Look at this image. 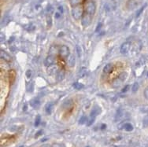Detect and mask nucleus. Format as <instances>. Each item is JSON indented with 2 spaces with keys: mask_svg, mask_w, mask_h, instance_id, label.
<instances>
[{
  "mask_svg": "<svg viewBox=\"0 0 148 147\" xmlns=\"http://www.w3.org/2000/svg\"><path fill=\"white\" fill-rule=\"evenodd\" d=\"M26 109H27V106L25 105V106H24V108H23V110H24V111H26Z\"/></svg>",
  "mask_w": 148,
  "mask_h": 147,
  "instance_id": "a19ab883",
  "label": "nucleus"
},
{
  "mask_svg": "<svg viewBox=\"0 0 148 147\" xmlns=\"http://www.w3.org/2000/svg\"><path fill=\"white\" fill-rule=\"evenodd\" d=\"M52 108H53V103H47L46 105L45 106V110H46V113L47 114H51V111H52Z\"/></svg>",
  "mask_w": 148,
  "mask_h": 147,
  "instance_id": "a211bd4d",
  "label": "nucleus"
},
{
  "mask_svg": "<svg viewBox=\"0 0 148 147\" xmlns=\"http://www.w3.org/2000/svg\"><path fill=\"white\" fill-rule=\"evenodd\" d=\"M147 76H148V74H147Z\"/></svg>",
  "mask_w": 148,
  "mask_h": 147,
  "instance_id": "a18cd8bd",
  "label": "nucleus"
},
{
  "mask_svg": "<svg viewBox=\"0 0 148 147\" xmlns=\"http://www.w3.org/2000/svg\"><path fill=\"white\" fill-rule=\"evenodd\" d=\"M143 95H144V97H145V98L148 100V87H147L145 88V90H144Z\"/></svg>",
  "mask_w": 148,
  "mask_h": 147,
  "instance_id": "c756f323",
  "label": "nucleus"
},
{
  "mask_svg": "<svg viewBox=\"0 0 148 147\" xmlns=\"http://www.w3.org/2000/svg\"><path fill=\"white\" fill-rule=\"evenodd\" d=\"M128 73H127L126 72H121V74L119 75V76H118V78L121 79V80H122L123 82L125 81V80L128 78Z\"/></svg>",
  "mask_w": 148,
  "mask_h": 147,
  "instance_id": "412c9836",
  "label": "nucleus"
},
{
  "mask_svg": "<svg viewBox=\"0 0 148 147\" xmlns=\"http://www.w3.org/2000/svg\"><path fill=\"white\" fill-rule=\"evenodd\" d=\"M73 106V102L71 99H68L64 101V103L62 104V107L63 108H65V109H69V108H71Z\"/></svg>",
  "mask_w": 148,
  "mask_h": 147,
  "instance_id": "ddd939ff",
  "label": "nucleus"
},
{
  "mask_svg": "<svg viewBox=\"0 0 148 147\" xmlns=\"http://www.w3.org/2000/svg\"><path fill=\"white\" fill-rule=\"evenodd\" d=\"M136 6V2L135 0H128V2H127V8L131 10V9H133Z\"/></svg>",
  "mask_w": 148,
  "mask_h": 147,
  "instance_id": "6ab92c4d",
  "label": "nucleus"
},
{
  "mask_svg": "<svg viewBox=\"0 0 148 147\" xmlns=\"http://www.w3.org/2000/svg\"><path fill=\"white\" fill-rule=\"evenodd\" d=\"M91 21H92V16L86 13V14H84L83 16L81 19V24L84 28H87L90 25Z\"/></svg>",
  "mask_w": 148,
  "mask_h": 147,
  "instance_id": "20e7f679",
  "label": "nucleus"
},
{
  "mask_svg": "<svg viewBox=\"0 0 148 147\" xmlns=\"http://www.w3.org/2000/svg\"><path fill=\"white\" fill-rule=\"evenodd\" d=\"M87 70L86 68H82L81 69H80V71L79 72V76L80 77H84V76H85L87 75Z\"/></svg>",
  "mask_w": 148,
  "mask_h": 147,
  "instance_id": "5701e85b",
  "label": "nucleus"
},
{
  "mask_svg": "<svg viewBox=\"0 0 148 147\" xmlns=\"http://www.w3.org/2000/svg\"><path fill=\"white\" fill-rule=\"evenodd\" d=\"M59 55L60 57L62 58H68L69 54H70V50H69V48L64 45V46H62L61 47L59 48Z\"/></svg>",
  "mask_w": 148,
  "mask_h": 147,
  "instance_id": "7ed1b4c3",
  "label": "nucleus"
},
{
  "mask_svg": "<svg viewBox=\"0 0 148 147\" xmlns=\"http://www.w3.org/2000/svg\"><path fill=\"white\" fill-rule=\"evenodd\" d=\"M21 147H24V146H21Z\"/></svg>",
  "mask_w": 148,
  "mask_h": 147,
  "instance_id": "37998d69",
  "label": "nucleus"
},
{
  "mask_svg": "<svg viewBox=\"0 0 148 147\" xmlns=\"http://www.w3.org/2000/svg\"><path fill=\"white\" fill-rule=\"evenodd\" d=\"M67 64L69 67H74V65L76 64V58L73 54H70L69 57L67 58Z\"/></svg>",
  "mask_w": 148,
  "mask_h": 147,
  "instance_id": "1a4fd4ad",
  "label": "nucleus"
},
{
  "mask_svg": "<svg viewBox=\"0 0 148 147\" xmlns=\"http://www.w3.org/2000/svg\"><path fill=\"white\" fill-rule=\"evenodd\" d=\"M146 7V6H143V7L142 8H141L139 10V11L138 12H137V13H136V17H139V15L141 14V13H142L143 12V10H144V8H145Z\"/></svg>",
  "mask_w": 148,
  "mask_h": 147,
  "instance_id": "7c9ffc66",
  "label": "nucleus"
},
{
  "mask_svg": "<svg viewBox=\"0 0 148 147\" xmlns=\"http://www.w3.org/2000/svg\"><path fill=\"white\" fill-rule=\"evenodd\" d=\"M40 147H51V146L50 145H48V144H44L43 146H41Z\"/></svg>",
  "mask_w": 148,
  "mask_h": 147,
  "instance_id": "4c0bfd02",
  "label": "nucleus"
},
{
  "mask_svg": "<svg viewBox=\"0 0 148 147\" xmlns=\"http://www.w3.org/2000/svg\"><path fill=\"white\" fill-rule=\"evenodd\" d=\"M57 53H59V50L56 46L51 47L50 50H49V55H55Z\"/></svg>",
  "mask_w": 148,
  "mask_h": 147,
  "instance_id": "dca6fc26",
  "label": "nucleus"
},
{
  "mask_svg": "<svg viewBox=\"0 0 148 147\" xmlns=\"http://www.w3.org/2000/svg\"><path fill=\"white\" fill-rule=\"evenodd\" d=\"M73 87L76 90H81L82 88H84V85L82 84V83H78V82L74 83L73 84Z\"/></svg>",
  "mask_w": 148,
  "mask_h": 147,
  "instance_id": "4be33fe9",
  "label": "nucleus"
},
{
  "mask_svg": "<svg viewBox=\"0 0 148 147\" xmlns=\"http://www.w3.org/2000/svg\"><path fill=\"white\" fill-rule=\"evenodd\" d=\"M51 147H65V146L62 144H59V143H55V144L52 145Z\"/></svg>",
  "mask_w": 148,
  "mask_h": 147,
  "instance_id": "473e14b6",
  "label": "nucleus"
},
{
  "mask_svg": "<svg viewBox=\"0 0 148 147\" xmlns=\"http://www.w3.org/2000/svg\"><path fill=\"white\" fill-rule=\"evenodd\" d=\"M59 71L58 69V66L57 65H53L47 67V72L49 76H53V75H55L56 73H58Z\"/></svg>",
  "mask_w": 148,
  "mask_h": 147,
  "instance_id": "423d86ee",
  "label": "nucleus"
},
{
  "mask_svg": "<svg viewBox=\"0 0 148 147\" xmlns=\"http://www.w3.org/2000/svg\"><path fill=\"white\" fill-rule=\"evenodd\" d=\"M55 17H56V18H59V17H60V13H55Z\"/></svg>",
  "mask_w": 148,
  "mask_h": 147,
  "instance_id": "e433bc0d",
  "label": "nucleus"
},
{
  "mask_svg": "<svg viewBox=\"0 0 148 147\" xmlns=\"http://www.w3.org/2000/svg\"><path fill=\"white\" fill-rule=\"evenodd\" d=\"M58 10H59L62 13H63V8L62 7V6H59V7H58Z\"/></svg>",
  "mask_w": 148,
  "mask_h": 147,
  "instance_id": "ea45409f",
  "label": "nucleus"
},
{
  "mask_svg": "<svg viewBox=\"0 0 148 147\" xmlns=\"http://www.w3.org/2000/svg\"><path fill=\"white\" fill-rule=\"evenodd\" d=\"M40 120H41V117H40V115H38L36 118V120H35V126H36V127H38V126L40 125Z\"/></svg>",
  "mask_w": 148,
  "mask_h": 147,
  "instance_id": "a878e982",
  "label": "nucleus"
},
{
  "mask_svg": "<svg viewBox=\"0 0 148 147\" xmlns=\"http://www.w3.org/2000/svg\"><path fill=\"white\" fill-rule=\"evenodd\" d=\"M94 121H95V118H91L90 120L87 122V126H91V124L94 123Z\"/></svg>",
  "mask_w": 148,
  "mask_h": 147,
  "instance_id": "72a5a7b5",
  "label": "nucleus"
},
{
  "mask_svg": "<svg viewBox=\"0 0 148 147\" xmlns=\"http://www.w3.org/2000/svg\"><path fill=\"white\" fill-rule=\"evenodd\" d=\"M0 57H1V59L2 61H12L11 56H10L7 52H6L2 50H0Z\"/></svg>",
  "mask_w": 148,
  "mask_h": 147,
  "instance_id": "6e6552de",
  "label": "nucleus"
},
{
  "mask_svg": "<svg viewBox=\"0 0 148 147\" xmlns=\"http://www.w3.org/2000/svg\"><path fill=\"white\" fill-rule=\"evenodd\" d=\"M65 77V71L64 69H60L57 73V81L62 82Z\"/></svg>",
  "mask_w": 148,
  "mask_h": 147,
  "instance_id": "9d476101",
  "label": "nucleus"
},
{
  "mask_svg": "<svg viewBox=\"0 0 148 147\" xmlns=\"http://www.w3.org/2000/svg\"><path fill=\"white\" fill-rule=\"evenodd\" d=\"M143 124L144 127H148V116L145 117L143 120Z\"/></svg>",
  "mask_w": 148,
  "mask_h": 147,
  "instance_id": "bb28decb",
  "label": "nucleus"
},
{
  "mask_svg": "<svg viewBox=\"0 0 148 147\" xmlns=\"http://www.w3.org/2000/svg\"><path fill=\"white\" fill-rule=\"evenodd\" d=\"M1 42H3V35L1 34Z\"/></svg>",
  "mask_w": 148,
  "mask_h": 147,
  "instance_id": "79ce46f5",
  "label": "nucleus"
},
{
  "mask_svg": "<svg viewBox=\"0 0 148 147\" xmlns=\"http://www.w3.org/2000/svg\"><path fill=\"white\" fill-rule=\"evenodd\" d=\"M139 88V83H134V84L132 85V92H134V93L137 92V91H138Z\"/></svg>",
  "mask_w": 148,
  "mask_h": 147,
  "instance_id": "b1692460",
  "label": "nucleus"
},
{
  "mask_svg": "<svg viewBox=\"0 0 148 147\" xmlns=\"http://www.w3.org/2000/svg\"><path fill=\"white\" fill-rule=\"evenodd\" d=\"M130 46H131V43L129 42H125V43H123L121 47H120V52H121V54H126L129 50Z\"/></svg>",
  "mask_w": 148,
  "mask_h": 147,
  "instance_id": "0eeeda50",
  "label": "nucleus"
},
{
  "mask_svg": "<svg viewBox=\"0 0 148 147\" xmlns=\"http://www.w3.org/2000/svg\"><path fill=\"white\" fill-rule=\"evenodd\" d=\"M32 76V71L31 69H29L26 71V76L28 78H31V76Z\"/></svg>",
  "mask_w": 148,
  "mask_h": 147,
  "instance_id": "c85d7f7f",
  "label": "nucleus"
},
{
  "mask_svg": "<svg viewBox=\"0 0 148 147\" xmlns=\"http://www.w3.org/2000/svg\"><path fill=\"white\" fill-rule=\"evenodd\" d=\"M102 23H98V26H97V28H96V29H95V32H98V31H99L100 29H101V28H102Z\"/></svg>",
  "mask_w": 148,
  "mask_h": 147,
  "instance_id": "f704fd0d",
  "label": "nucleus"
},
{
  "mask_svg": "<svg viewBox=\"0 0 148 147\" xmlns=\"http://www.w3.org/2000/svg\"><path fill=\"white\" fill-rule=\"evenodd\" d=\"M87 147H89V146H87Z\"/></svg>",
  "mask_w": 148,
  "mask_h": 147,
  "instance_id": "c03bdc74",
  "label": "nucleus"
},
{
  "mask_svg": "<svg viewBox=\"0 0 148 147\" xmlns=\"http://www.w3.org/2000/svg\"><path fill=\"white\" fill-rule=\"evenodd\" d=\"M76 50H77V53H78V55H79V56L81 55V48L77 46V47H76Z\"/></svg>",
  "mask_w": 148,
  "mask_h": 147,
  "instance_id": "c9c22d12",
  "label": "nucleus"
},
{
  "mask_svg": "<svg viewBox=\"0 0 148 147\" xmlns=\"http://www.w3.org/2000/svg\"><path fill=\"white\" fill-rule=\"evenodd\" d=\"M87 121V117L86 116H83L80 119L79 124H86Z\"/></svg>",
  "mask_w": 148,
  "mask_h": 147,
  "instance_id": "393cba45",
  "label": "nucleus"
},
{
  "mask_svg": "<svg viewBox=\"0 0 148 147\" xmlns=\"http://www.w3.org/2000/svg\"><path fill=\"white\" fill-rule=\"evenodd\" d=\"M101 113V108L98 107V106H95L93 108L92 111L91 112V114H90V117L91 118H95V117H97L98 114Z\"/></svg>",
  "mask_w": 148,
  "mask_h": 147,
  "instance_id": "f8f14e48",
  "label": "nucleus"
},
{
  "mask_svg": "<svg viewBox=\"0 0 148 147\" xmlns=\"http://www.w3.org/2000/svg\"><path fill=\"white\" fill-rule=\"evenodd\" d=\"M85 11L86 13L91 16H93L96 11V5L95 2L93 1H88L85 4Z\"/></svg>",
  "mask_w": 148,
  "mask_h": 147,
  "instance_id": "f03ea898",
  "label": "nucleus"
},
{
  "mask_svg": "<svg viewBox=\"0 0 148 147\" xmlns=\"http://www.w3.org/2000/svg\"><path fill=\"white\" fill-rule=\"evenodd\" d=\"M113 69H114V65L111 63H109V64H106L103 68V72L106 73V74H109L112 72Z\"/></svg>",
  "mask_w": 148,
  "mask_h": 147,
  "instance_id": "4468645a",
  "label": "nucleus"
},
{
  "mask_svg": "<svg viewBox=\"0 0 148 147\" xmlns=\"http://www.w3.org/2000/svg\"><path fill=\"white\" fill-rule=\"evenodd\" d=\"M84 2V0H69V3L73 7L80 6Z\"/></svg>",
  "mask_w": 148,
  "mask_h": 147,
  "instance_id": "f3484780",
  "label": "nucleus"
},
{
  "mask_svg": "<svg viewBox=\"0 0 148 147\" xmlns=\"http://www.w3.org/2000/svg\"><path fill=\"white\" fill-rule=\"evenodd\" d=\"M72 17L74 19L76 20H79L80 19H82V17L84 16V9L82 6H75L72 9Z\"/></svg>",
  "mask_w": 148,
  "mask_h": 147,
  "instance_id": "f257e3e1",
  "label": "nucleus"
},
{
  "mask_svg": "<svg viewBox=\"0 0 148 147\" xmlns=\"http://www.w3.org/2000/svg\"><path fill=\"white\" fill-rule=\"evenodd\" d=\"M122 83H123L122 80H121L119 78H117V79H115L114 81H113L112 87H114V88H117V87H119L122 84Z\"/></svg>",
  "mask_w": 148,
  "mask_h": 147,
  "instance_id": "2eb2a0df",
  "label": "nucleus"
},
{
  "mask_svg": "<svg viewBox=\"0 0 148 147\" xmlns=\"http://www.w3.org/2000/svg\"><path fill=\"white\" fill-rule=\"evenodd\" d=\"M106 124H103V125H102V127H101V129H103H103L106 128Z\"/></svg>",
  "mask_w": 148,
  "mask_h": 147,
  "instance_id": "58836bf2",
  "label": "nucleus"
},
{
  "mask_svg": "<svg viewBox=\"0 0 148 147\" xmlns=\"http://www.w3.org/2000/svg\"><path fill=\"white\" fill-rule=\"evenodd\" d=\"M124 129L126 131H132L133 130V126L130 123H126L124 125Z\"/></svg>",
  "mask_w": 148,
  "mask_h": 147,
  "instance_id": "aec40b11",
  "label": "nucleus"
},
{
  "mask_svg": "<svg viewBox=\"0 0 148 147\" xmlns=\"http://www.w3.org/2000/svg\"><path fill=\"white\" fill-rule=\"evenodd\" d=\"M51 16H47V27H51Z\"/></svg>",
  "mask_w": 148,
  "mask_h": 147,
  "instance_id": "cd10ccee",
  "label": "nucleus"
},
{
  "mask_svg": "<svg viewBox=\"0 0 148 147\" xmlns=\"http://www.w3.org/2000/svg\"><path fill=\"white\" fill-rule=\"evenodd\" d=\"M30 105L32 107H33L34 108H38L40 106V101L37 98H34L30 101Z\"/></svg>",
  "mask_w": 148,
  "mask_h": 147,
  "instance_id": "9b49d317",
  "label": "nucleus"
},
{
  "mask_svg": "<svg viewBox=\"0 0 148 147\" xmlns=\"http://www.w3.org/2000/svg\"><path fill=\"white\" fill-rule=\"evenodd\" d=\"M56 62V58L55 56L54 55H48L47 58L45 59V61H44V65L45 66L47 67H49V66L54 65Z\"/></svg>",
  "mask_w": 148,
  "mask_h": 147,
  "instance_id": "39448f33",
  "label": "nucleus"
},
{
  "mask_svg": "<svg viewBox=\"0 0 148 147\" xmlns=\"http://www.w3.org/2000/svg\"><path fill=\"white\" fill-rule=\"evenodd\" d=\"M128 89H129V85H126V86L124 87V88L121 90V92H122V93H125V92L128 91Z\"/></svg>",
  "mask_w": 148,
  "mask_h": 147,
  "instance_id": "2f4dec72",
  "label": "nucleus"
}]
</instances>
